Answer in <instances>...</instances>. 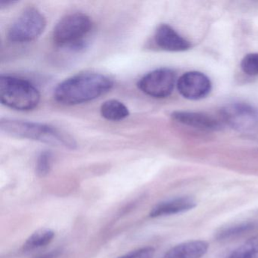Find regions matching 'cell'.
Listing matches in <instances>:
<instances>
[{"label": "cell", "instance_id": "cell-12", "mask_svg": "<svg viewBox=\"0 0 258 258\" xmlns=\"http://www.w3.org/2000/svg\"><path fill=\"white\" fill-rule=\"evenodd\" d=\"M208 247L205 241L191 240L176 244L163 258H202L208 252Z\"/></svg>", "mask_w": 258, "mask_h": 258}, {"label": "cell", "instance_id": "cell-11", "mask_svg": "<svg viewBox=\"0 0 258 258\" xmlns=\"http://www.w3.org/2000/svg\"><path fill=\"white\" fill-rule=\"evenodd\" d=\"M172 118L181 124L204 131H219L222 124L212 116L203 113L177 111L171 114Z\"/></svg>", "mask_w": 258, "mask_h": 258}, {"label": "cell", "instance_id": "cell-7", "mask_svg": "<svg viewBox=\"0 0 258 258\" xmlns=\"http://www.w3.org/2000/svg\"><path fill=\"white\" fill-rule=\"evenodd\" d=\"M221 114L224 122L239 132L250 134L258 130V111L250 105L231 104L222 109Z\"/></svg>", "mask_w": 258, "mask_h": 258}, {"label": "cell", "instance_id": "cell-3", "mask_svg": "<svg viewBox=\"0 0 258 258\" xmlns=\"http://www.w3.org/2000/svg\"><path fill=\"white\" fill-rule=\"evenodd\" d=\"M0 101L17 111L34 109L40 103L39 90L29 81L12 76L0 77Z\"/></svg>", "mask_w": 258, "mask_h": 258}, {"label": "cell", "instance_id": "cell-16", "mask_svg": "<svg viewBox=\"0 0 258 258\" xmlns=\"http://www.w3.org/2000/svg\"><path fill=\"white\" fill-rule=\"evenodd\" d=\"M227 258H258V235L244 241Z\"/></svg>", "mask_w": 258, "mask_h": 258}, {"label": "cell", "instance_id": "cell-20", "mask_svg": "<svg viewBox=\"0 0 258 258\" xmlns=\"http://www.w3.org/2000/svg\"><path fill=\"white\" fill-rule=\"evenodd\" d=\"M60 254L59 250H54L52 251L48 252V253H45V254L42 255V256H39L37 258H57Z\"/></svg>", "mask_w": 258, "mask_h": 258}, {"label": "cell", "instance_id": "cell-19", "mask_svg": "<svg viewBox=\"0 0 258 258\" xmlns=\"http://www.w3.org/2000/svg\"><path fill=\"white\" fill-rule=\"evenodd\" d=\"M155 249L152 247H144L133 250L118 258H153Z\"/></svg>", "mask_w": 258, "mask_h": 258}, {"label": "cell", "instance_id": "cell-10", "mask_svg": "<svg viewBox=\"0 0 258 258\" xmlns=\"http://www.w3.org/2000/svg\"><path fill=\"white\" fill-rule=\"evenodd\" d=\"M197 206V201L191 196H181L157 204L149 213L152 218L182 214Z\"/></svg>", "mask_w": 258, "mask_h": 258}, {"label": "cell", "instance_id": "cell-4", "mask_svg": "<svg viewBox=\"0 0 258 258\" xmlns=\"http://www.w3.org/2000/svg\"><path fill=\"white\" fill-rule=\"evenodd\" d=\"M92 29L93 22L87 15L81 13L68 15L54 28V43L59 47L81 50L85 47V39Z\"/></svg>", "mask_w": 258, "mask_h": 258}, {"label": "cell", "instance_id": "cell-5", "mask_svg": "<svg viewBox=\"0 0 258 258\" xmlns=\"http://www.w3.org/2000/svg\"><path fill=\"white\" fill-rule=\"evenodd\" d=\"M46 26V18L34 7H29L17 18L10 27L8 38L13 43H23L38 38Z\"/></svg>", "mask_w": 258, "mask_h": 258}, {"label": "cell", "instance_id": "cell-8", "mask_svg": "<svg viewBox=\"0 0 258 258\" xmlns=\"http://www.w3.org/2000/svg\"><path fill=\"white\" fill-rule=\"evenodd\" d=\"M179 93L190 100H199L206 97L211 90L209 78L199 72H190L180 77L177 83Z\"/></svg>", "mask_w": 258, "mask_h": 258}, {"label": "cell", "instance_id": "cell-1", "mask_svg": "<svg viewBox=\"0 0 258 258\" xmlns=\"http://www.w3.org/2000/svg\"><path fill=\"white\" fill-rule=\"evenodd\" d=\"M114 82L99 73H82L58 84L54 96L59 103L75 105L94 100L111 90Z\"/></svg>", "mask_w": 258, "mask_h": 258}, {"label": "cell", "instance_id": "cell-13", "mask_svg": "<svg viewBox=\"0 0 258 258\" xmlns=\"http://www.w3.org/2000/svg\"><path fill=\"white\" fill-rule=\"evenodd\" d=\"M258 225L253 221L241 222L222 228L216 234V238L219 241L233 239L244 234L252 232Z\"/></svg>", "mask_w": 258, "mask_h": 258}, {"label": "cell", "instance_id": "cell-9", "mask_svg": "<svg viewBox=\"0 0 258 258\" xmlns=\"http://www.w3.org/2000/svg\"><path fill=\"white\" fill-rule=\"evenodd\" d=\"M155 40L161 49L169 52H182L188 50L191 46L188 40L181 37L173 28L165 24L157 28Z\"/></svg>", "mask_w": 258, "mask_h": 258}, {"label": "cell", "instance_id": "cell-17", "mask_svg": "<svg viewBox=\"0 0 258 258\" xmlns=\"http://www.w3.org/2000/svg\"><path fill=\"white\" fill-rule=\"evenodd\" d=\"M52 154L45 151L39 155L36 165V173L39 177H45L49 174L52 167Z\"/></svg>", "mask_w": 258, "mask_h": 258}, {"label": "cell", "instance_id": "cell-2", "mask_svg": "<svg viewBox=\"0 0 258 258\" xmlns=\"http://www.w3.org/2000/svg\"><path fill=\"white\" fill-rule=\"evenodd\" d=\"M0 130L16 138L28 139L66 149H77L75 139L64 131L44 123L14 119H1Z\"/></svg>", "mask_w": 258, "mask_h": 258}, {"label": "cell", "instance_id": "cell-14", "mask_svg": "<svg viewBox=\"0 0 258 258\" xmlns=\"http://www.w3.org/2000/svg\"><path fill=\"white\" fill-rule=\"evenodd\" d=\"M100 112L104 118L111 121H120L130 115L127 107L115 99L104 102L101 106Z\"/></svg>", "mask_w": 258, "mask_h": 258}, {"label": "cell", "instance_id": "cell-21", "mask_svg": "<svg viewBox=\"0 0 258 258\" xmlns=\"http://www.w3.org/2000/svg\"><path fill=\"white\" fill-rule=\"evenodd\" d=\"M16 1H11V0H1L0 1V8L4 9L6 7H10V6L13 5V4H16Z\"/></svg>", "mask_w": 258, "mask_h": 258}, {"label": "cell", "instance_id": "cell-6", "mask_svg": "<svg viewBox=\"0 0 258 258\" xmlns=\"http://www.w3.org/2000/svg\"><path fill=\"white\" fill-rule=\"evenodd\" d=\"M176 80V73L171 69H157L145 75L139 81L138 87L148 96L162 99L171 94Z\"/></svg>", "mask_w": 258, "mask_h": 258}, {"label": "cell", "instance_id": "cell-18", "mask_svg": "<svg viewBox=\"0 0 258 258\" xmlns=\"http://www.w3.org/2000/svg\"><path fill=\"white\" fill-rule=\"evenodd\" d=\"M241 68L246 75H258V53H250L244 56L241 62Z\"/></svg>", "mask_w": 258, "mask_h": 258}, {"label": "cell", "instance_id": "cell-15", "mask_svg": "<svg viewBox=\"0 0 258 258\" xmlns=\"http://www.w3.org/2000/svg\"><path fill=\"white\" fill-rule=\"evenodd\" d=\"M55 236V232L49 229H40L28 237L23 245L25 251H31L44 247L51 242Z\"/></svg>", "mask_w": 258, "mask_h": 258}]
</instances>
